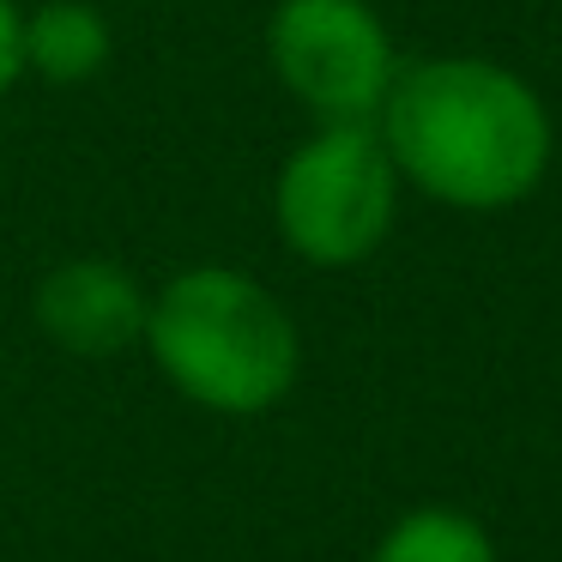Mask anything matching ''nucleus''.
<instances>
[{"instance_id":"6","label":"nucleus","mask_w":562,"mask_h":562,"mask_svg":"<svg viewBox=\"0 0 562 562\" xmlns=\"http://www.w3.org/2000/svg\"><path fill=\"white\" fill-rule=\"evenodd\" d=\"M110 67V19L91 0H43L25 13V74L49 86H86Z\"/></svg>"},{"instance_id":"7","label":"nucleus","mask_w":562,"mask_h":562,"mask_svg":"<svg viewBox=\"0 0 562 562\" xmlns=\"http://www.w3.org/2000/svg\"><path fill=\"white\" fill-rule=\"evenodd\" d=\"M369 562H502L484 520L453 502H417L375 538Z\"/></svg>"},{"instance_id":"2","label":"nucleus","mask_w":562,"mask_h":562,"mask_svg":"<svg viewBox=\"0 0 562 562\" xmlns=\"http://www.w3.org/2000/svg\"><path fill=\"white\" fill-rule=\"evenodd\" d=\"M158 375L212 417H267L303 375L291 308L243 267H182L151 291L146 339Z\"/></svg>"},{"instance_id":"1","label":"nucleus","mask_w":562,"mask_h":562,"mask_svg":"<svg viewBox=\"0 0 562 562\" xmlns=\"http://www.w3.org/2000/svg\"><path fill=\"white\" fill-rule=\"evenodd\" d=\"M405 188L448 212H508L532 200L557 158V127L532 79L490 55H429L400 67L375 115Z\"/></svg>"},{"instance_id":"8","label":"nucleus","mask_w":562,"mask_h":562,"mask_svg":"<svg viewBox=\"0 0 562 562\" xmlns=\"http://www.w3.org/2000/svg\"><path fill=\"white\" fill-rule=\"evenodd\" d=\"M25 79V13L19 0H0V98Z\"/></svg>"},{"instance_id":"4","label":"nucleus","mask_w":562,"mask_h":562,"mask_svg":"<svg viewBox=\"0 0 562 562\" xmlns=\"http://www.w3.org/2000/svg\"><path fill=\"white\" fill-rule=\"evenodd\" d=\"M267 61L315 122H375L405 67L369 0H279L267 19Z\"/></svg>"},{"instance_id":"3","label":"nucleus","mask_w":562,"mask_h":562,"mask_svg":"<svg viewBox=\"0 0 562 562\" xmlns=\"http://www.w3.org/2000/svg\"><path fill=\"white\" fill-rule=\"evenodd\" d=\"M400 188L375 122H315L272 176V231L303 267H363L400 224Z\"/></svg>"},{"instance_id":"5","label":"nucleus","mask_w":562,"mask_h":562,"mask_svg":"<svg viewBox=\"0 0 562 562\" xmlns=\"http://www.w3.org/2000/svg\"><path fill=\"white\" fill-rule=\"evenodd\" d=\"M151 291L103 255H74L49 267L31 291V321L67 357H122L146 339Z\"/></svg>"}]
</instances>
